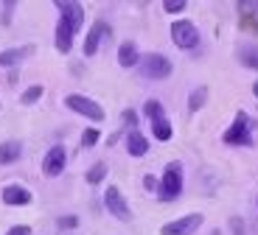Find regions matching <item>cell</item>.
<instances>
[{
    "mask_svg": "<svg viewBox=\"0 0 258 235\" xmlns=\"http://www.w3.org/2000/svg\"><path fill=\"white\" fill-rule=\"evenodd\" d=\"M182 185H185V177H182V166L174 160V163H168L166 171H163L160 188H157V196H160L163 202H174V199L182 193Z\"/></svg>",
    "mask_w": 258,
    "mask_h": 235,
    "instance_id": "6da1fadb",
    "label": "cell"
},
{
    "mask_svg": "<svg viewBox=\"0 0 258 235\" xmlns=\"http://www.w3.org/2000/svg\"><path fill=\"white\" fill-rule=\"evenodd\" d=\"M227 146H252V132H250V115L247 112H236L233 126L222 134Z\"/></svg>",
    "mask_w": 258,
    "mask_h": 235,
    "instance_id": "7a4b0ae2",
    "label": "cell"
},
{
    "mask_svg": "<svg viewBox=\"0 0 258 235\" xmlns=\"http://www.w3.org/2000/svg\"><path fill=\"white\" fill-rule=\"evenodd\" d=\"M64 107L73 109L76 115H82V118H90V121H104V109L101 104H96L93 98L87 96H79V93H71V96H64Z\"/></svg>",
    "mask_w": 258,
    "mask_h": 235,
    "instance_id": "3957f363",
    "label": "cell"
},
{
    "mask_svg": "<svg viewBox=\"0 0 258 235\" xmlns=\"http://www.w3.org/2000/svg\"><path fill=\"white\" fill-rule=\"evenodd\" d=\"M171 62H168L163 53H146V56H141V73L146 79H155V82H163V79L171 76Z\"/></svg>",
    "mask_w": 258,
    "mask_h": 235,
    "instance_id": "277c9868",
    "label": "cell"
},
{
    "mask_svg": "<svg viewBox=\"0 0 258 235\" xmlns=\"http://www.w3.org/2000/svg\"><path fill=\"white\" fill-rule=\"evenodd\" d=\"M104 207L110 210L118 221H132V207H129V202L123 199L118 185H107V191H104Z\"/></svg>",
    "mask_w": 258,
    "mask_h": 235,
    "instance_id": "5b68a950",
    "label": "cell"
},
{
    "mask_svg": "<svg viewBox=\"0 0 258 235\" xmlns=\"http://www.w3.org/2000/svg\"><path fill=\"white\" fill-rule=\"evenodd\" d=\"M171 39H174L177 48L191 51V48L200 45V28L194 26L191 20H177L174 26H171Z\"/></svg>",
    "mask_w": 258,
    "mask_h": 235,
    "instance_id": "8992f818",
    "label": "cell"
},
{
    "mask_svg": "<svg viewBox=\"0 0 258 235\" xmlns=\"http://www.w3.org/2000/svg\"><path fill=\"white\" fill-rule=\"evenodd\" d=\"M205 216L202 213H191V216H182V218H174V221H166L160 227V235H194L197 229L202 227Z\"/></svg>",
    "mask_w": 258,
    "mask_h": 235,
    "instance_id": "52a82bcc",
    "label": "cell"
},
{
    "mask_svg": "<svg viewBox=\"0 0 258 235\" xmlns=\"http://www.w3.org/2000/svg\"><path fill=\"white\" fill-rule=\"evenodd\" d=\"M64 166H68V151H64V146H51L45 151V157H42V174L53 179L64 171Z\"/></svg>",
    "mask_w": 258,
    "mask_h": 235,
    "instance_id": "ba28073f",
    "label": "cell"
},
{
    "mask_svg": "<svg viewBox=\"0 0 258 235\" xmlns=\"http://www.w3.org/2000/svg\"><path fill=\"white\" fill-rule=\"evenodd\" d=\"M53 6H56L59 17L68 20V23L73 26V31H82V26H84V6H82V3H73V0H59V3H53Z\"/></svg>",
    "mask_w": 258,
    "mask_h": 235,
    "instance_id": "9c48e42d",
    "label": "cell"
},
{
    "mask_svg": "<svg viewBox=\"0 0 258 235\" xmlns=\"http://www.w3.org/2000/svg\"><path fill=\"white\" fill-rule=\"evenodd\" d=\"M104 37H110V26L104 23V20H96L93 23V28L87 31V37H84V56L90 59V56H96V51H98V45H101V39Z\"/></svg>",
    "mask_w": 258,
    "mask_h": 235,
    "instance_id": "30bf717a",
    "label": "cell"
},
{
    "mask_svg": "<svg viewBox=\"0 0 258 235\" xmlns=\"http://www.w3.org/2000/svg\"><path fill=\"white\" fill-rule=\"evenodd\" d=\"M73 37H76L73 26L68 23V20L59 17V23H56V34H53V45H56V51H59V53H71V48H73Z\"/></svg>",
    "mask_w": 258,
    "mask_h": 235,
    "instance_id": "8fae6325",
    "label": "cell"
},
{
    "mask_svg": "<svg viewBox=\"0 0 258 235\" xmlns=\"http://www.w3.org/2000/svg\"><path fill=\"white\" fill-rule=\"evenodd\" d=\"M0 199L9 207H23V204H31V191H26L23 185H6L3 193H0Z\"/></svg>",
    "mask_w": 258,
    "mask_h": 235,
    "instance_id": "7c38bea8",
    "label": "cell"
},
{
    "mask_svg": "<svg viewBox=\"0 0 258 235\" xmlns=\"http://www.w3.org/2000/svg\"><path fill=\"white\" fill-rule=\"evenodd\" d=\"M118 64H121L123 70L141 64V53H138V45L135 42H121V45H118Z\"/></svg>",
    "mask_w": 258,
    "mask_h": 235,
    "instance_id": "4fadbf2b",
    "label": "cell"
},
{
    "mask_svg": "<svg viewBox=\"0 0 258 235\" xmlns=\"http://www.w3.org/2000/svg\"><path fill=\"white\" fill-rule=\"evenodd\" d=\"M23 157V143L20 140H3L0 143V166H12Z\"/></svg>",
    "mask_w": 258,
    "mask_h": 235,
    "instance_id": "5bb4252c",
    "label": "cell"
},
{
    "mask_svg": "<svg viewBox=\"0 0 258 235\" xmlns=\"http://www.w3.org/2000/svg\"><path fill=\"white\" fill-rule=\"evenodd\" d=\"M31 45H26V48H9V51H0V67H14V64H20L26 56H31Z\"/></svg>",
    "mask_w": 258,
    "mask_h": 235,
    "instance_id": "9a60e30c",
    "label": "cell"
},
{
    "mask_svg": "<svg viewBox=\"0 0 258 235\" xmlns=\"http://www.w3.org/2000/svg\"><path fill=\"white\" fill-rule=\"evenodd\" d=\"M126 151L132 154V157H143V154L149 151V140L143 137L138 129H132V132L126 134Z\"/></svg>",
    "mask_w": 258,
    "mask_h": 235,
    "instance_id": "2e32d148",
    "label": "cell"
},
{
    "mask_svg": "<svg viewBox=\"0 0 258 235\" xmlns=\"http://www.w3.org/2000/svg\"><path fill=\"white\" fill-rule=\"evenodd\" d=\"M239 62L244 64V67H250V70L258 73V48L255 45H244V48H239Z\"/></svg>",
    "mask_w": 258,
    "mask_h": 235,
    "instance_id": "e0dca14e",
    "label": "cell"
},
{
    "mask_svg": "<svg viewBox=\"0 0 258 235\" xmlns=\"http://www.w3.org/2000/svg\"><path fill=\"white\" fill-rule=\"evenodd\" d=\"M143 115L149 118V123H157V121H163V118H166V109H163V104H160V101L149 98V101L143 104Z\"/></svg>",
    "mask_w": 258,
    "mask_h": 235,
    "instance_id": "ac0fdd59",
    "label": "cell"
},
{
    "mask_svg": "<svg viewBox=\"0 0 258 235\" xmlns=\"http://www.w3.org/2000/svg\"><path fill=\"white\" fill-rule=\"evenodd\" d=\"M205 101H208V87H197L188 96V112H200L205 107Z\"/></svg>",
    "mask_w": 258,
    "mask_h": 235,
    "instance_id": "d6986e66",
    "label": "cell"
},
{
    "mask_svg": "<svg viewBox=\"0 0 258 235\" xmlns=\"http://www.w3.org/2000/svg\"><path fill=\"white\" fill-rule=\"evenodd\" d=\"M171 123H168V118H163V121H157V123H152V137L155 140H160V143H166V140H171Z\"/></svg>",
    "mask_w": 258,
    "mask_h": 235,
    "instance_id": "ffe728a7",
    "label": "cell"
},
{
    "mask_svg": "<svg viewBox=\"0 0 258 235\" xmlns=\"http://www.w3.org/2000/svg\"><path fill=\"white\" fill-rule=\"evenodd\" d=\"M42 96H45V87H42V84H31V87H28L26 93L20 96V101L26 104V107H31V104H37Z\"/></svg>",
    "mask_w": 258,
    "mask_h": 235,
    "instance_id": "44dd1931",
    "label": "cell"
},
{
    "mask_svg": "<svg viewBox=\"0 0 258 235\" xmlns=\"http://www.w3.org/2000/svg\"><path fill=\"white\" fill-rule=\"evenodd\" d=\"M104 177H107V163H96V166L90 168V171L84 174V179L90 185H98V182H104Z\"/></svg>",
    "mask_w": 258,
    "mask_h": 235,
    "instance_id": "7402d4cb",
    "label": "cell"
},
{
    "mask_svg": "<svg viewBox=\"0 0 258 235\" xmlns=\"http://www.w3.org/2000/svg\"><path fill=\"white\" fill-rule=\"evenodd\" d=\"M98 140H101L98 129H84V134H82V146H84V148H93Z\"/></svg>",
    "mask_w": 258,
    "mask_h": 235,
    "instance_id": "603a6c76",
    "label": "cell"
},
{
    "mask_svg": "<svg viewBox=\"0 0 258 235\" xmlns=\"http://www.w3.org/2000/svg\"><path fill=\"white\" fill-rule=\"evenodd\" d=\"M185 6H188L185 0H163V12H168V14H180Z\"/></svg>",
    "mask_w": 258,
    "mask_h": 235,
    "instance_id": "cb8c5ba5",
    "label": "cell"
},
{
    "mask_svg": "<svg viewBox=\"0 0 258 235\" xmlns=\"http://www.w3.org/2000/svg\"><path fill=\"white\" fill-rule=\"evenodd\" d=\"M143 188H146L149 193H157V188H160V179L152 177V174H146V177H143Z\"/></svg>",
    "mask_w": 258,
    "mask_h": 235,
    "instance_id": "d4e9b609",
    "label": "cell"
},
{
    "mask_svg": "<svg viewBox=\"0 0 258 235\" xmlns=\"http://www.w3.org/2000/svg\"><path fill=\"white\" fill-rule=\"evenodd\" d=\"M59 227H62V229H76L79 227V218L76 216H62V218H59Z\"/></svg>",
    "mask_w": 258,
    "mask_h": 235,
    "instance_id": "484cf974",
    "label": "cell"
},
{
    "mask_svg": "<svg viewBox=\"0 0 258 235\" xmlns=\"http://www.w3.org/2000/svg\"><path fill=\"white\" fill-rule=\"evenodd\" d=\"M230 229H233V235H247V232H244V221H241L239 216L230 218Z\"/></svg>",
    "mask_w": 258,
    "mask_h": 235,
    "instance_id": "4316f807",
    "label": "cell"
},
{
    "mask_svg": "<svg viewBox=\"0 0 258 235\" xmlns=\"http://www.w3.org/2000/svg\"><path fill=\"white\" fill-rule=\"evenodd\" d=\"M123 123H126V126H129V132H132V129L138 126V115L132 112V109H126V112H123Z\"/></svg>",
    "mask_w": 258,
    "mask_h": 235,
    "instance_id": "83f0119b",
    "label": "cell"
},
{
    "mask_svg": "<svg viewBox=\"0 0 258 235\" xmlns=\"http://www.w3.org/2000/svg\"><path fill=\"white\" fill-rule=\"evenodd\" d=\"M14 6H17V3H12V0H9V3H3V23H9V17H12Z\"/></svg>",
    "mask_w": 258,
    "mask_h": 235,
    "instance_id": "f1b7e54d",
    "label": "cell"
},
{
    "mask_svg": "<svg viewBox=\"0 0 258 235\" xmlns=\"http://www.w3.org/2000/svg\"><path fill=\"white\" fill-rule=\"evenodd\" d=\"M28 232H31V229H28L26 224H20V227H12L6 235H28Z\"/></svg>",
    "mask_w": 258,
    "mask_h": 235,
    "instance_id": "f546056e",
    "label": "cell"
},
{
    "mask_svg": "<svg viewBox=\"0 0 258 235\" xmlns=\"http://www.w3.org/2000/svg\"><path fill=\"white\" fill-rule=\"evenodd\" d=\"M252 96H255V98H258V82H255V84H252Z\"/></svg>",
    "mask_w": 258,
    "mask_h": 235,
    "instance_id": "4dcf8cb0",
    "label": "cell"
}]
</instances>
